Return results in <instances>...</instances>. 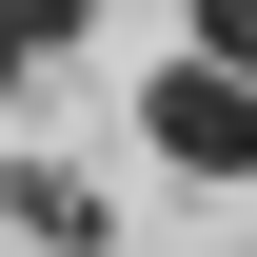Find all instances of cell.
I'll use <instances>...</instances> for the list:
<instances>
[{
	"label": "cell",
	"instance_id": "obj_4",
	"mask_svg": "<svg viewBox=\"0 0 257 257\" xmlns=\"http://www.w3.org/2000/svg\"><path fill=\"white\" fill-rule=\"evenodd\" d=\"M198 60H218V79H257V0H198Z\"/></svg>",
	"mask_w": 257,
	"mask_h": 257
},
{
	"label": "cell",
	"instance_id": "obj_3",
	"mask_svg": "<svg viewBox=\"0 0 257 257\" xmlns=\"http://www.w3.org/2000/svg\"><path fill=\"white\" fill-rule=\"evenodd\" d=\"M79 20H99V0H0V79H40V60H79Z\"/></svg>",
	"mask_w": 257,
	"mask_h": 257
},
{
	"label": "cell",
	"instance_id": "obj_2",
	"mask_svg": "<svg viewBox=\"0 0 257 257\" xmlns=\"http://www.w3.org/2000/svg\"><path fill=\"white\" fill-rule=\"evenodd\" d=\"M0 198H20V237H40V257H99V178H60V159H20Z\"/></svg>",
	"mask_w": 257,
	"mask_h": 257
},
{
	"label": "cell",
	"instance_id": "obj_1",
	"mask_svg": "<svg viewBox=\"0 0 257 257\" xmlns=\"http://www.w3.org/2000/svg\"><path fill=\"white\" fill-rule=\"evenodd\" d=\"M139 119H159V159H178V178H257V79L159 60V99H139Z\"/></svg>",
	"mask_w": 257,
	"mask_h": 257
}]
</instances>
